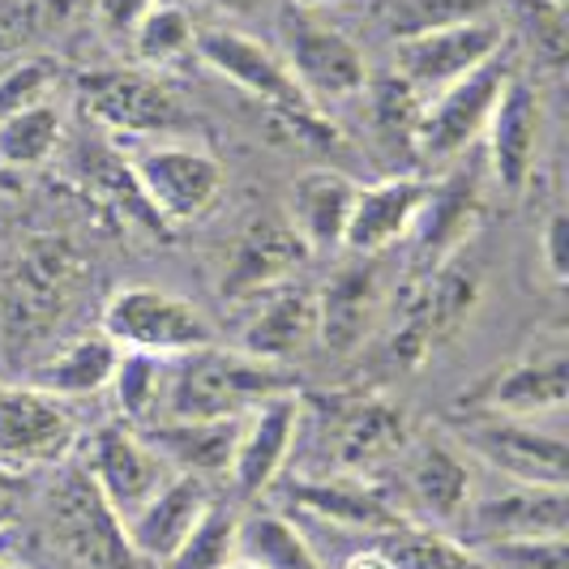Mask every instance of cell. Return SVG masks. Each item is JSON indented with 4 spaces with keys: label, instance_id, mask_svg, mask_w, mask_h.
Returning <instances> with one entry per match:
<instances>
[{
    "label": "cell",
    "instance_id": "46",
    "mask_svg": "<svg viewBox=\"0 0 569 569\" xmlns=\"http://www.w3.org/2000/svg\"><path fill=\"white\" fill-rule=\"evenodd\" d=\"M228 569H261V566H253V561H244V557H236Z\"/></svg>",
    "mask_w": 569,
    "mask_h": 569
},
{
    "label": "cell",
    "instance_id": "22",
    "mask_svg": "<svg viewBox=\"0 0 569 569\" xmlns=\"http://www.w3.org/2000/svg\"><path fill=\"white\" fill-rule=\"evenodd\" d=\"M471 531L488 543L510 540H566L569 527V492L566 488L513 485L480 506H467Z\"/></svg>",
    "mask_w": 569,
    "mask_h": 569
},
{
    "label": "cell",
    "instance_id": "9",
    "mask_svg": "<svg viewBox=\"0 0 569 569\" xmlns=\"http://www.w3.org/2000/svg\"><path fill=\"white\" fill-rule=\"evenodd\" d=\"M497 52H501V27L488 18L411 30V34H399V43H395L399 78L416 86L420 94L446 90L450 82L467 78L471 69L497 60Z\"/></svg>",
    "mask_w": 569,
    "mask_h": 569
},
{
    "label": "cell",
    "instance_id": "8",
    "mask_svg": "<svg viewBox=\"0 0 569 569\" xmlns=\"http://www.w3.org/2000/svg\"><path fill=\"white\" fill-rule=\"evenodd\" d=\"M480 305V279L455 261L416 274L411 291L402 296V321L395 335V351L402 360L420 365L432 347L455 342V335L471 321Z\"/></svg>",
    "mask_w": 569,
    "mask_h": 569
},
{
    "label": "cell",
    "instance_id": "29",
    "mask_svg": "<svg viewBox=\"0 0 569 569\" xmlns=\"http://www.w3.org/2000/svg\"><path fill=\"white\" fill-rule=\"evenodd\" d=\"M369 112L372 129H377V142L395 154H411L416 159V129H420V112H425V99L411 82H402L399 73H386V78H369Z\"/></svg>",
    "mask_w": 569,
    "mask_h": 569
},
{
    "label": "cell",
    "instance_id": "40",
    "mask_svg": "<svg viewBox=\"0 0 569 569\" xmlns=\"http://www.w3.org/2000/svg\"><path fill=\"white\" fill-rule=\"evenodd\" d=\"M492 557L506 569H566V540L492 543Z\"/></svg>",
    "mask_w": 569,
    "mask_h": 569
},
{
    "label": "cell",
    "instance_id": "42",
    "mask_svg": "<svg viewBox=\"0 0 569 569\" xmlns=\"http://www.w3.org/2000/svg\"><path fill=\"white\" fill-rule=\"evenodd\" d=\"M154 4H159V0H99L94 9H99V27L108 30L112 39H124Z\"/></svg>",
    "mask_w": 569,
    "mask_h": 569
},
{
    "label": "cell",
    "instance_id": "4",
    "mask_svg": "<svg viewBox=\"0 0 569 569\" xmlns=\"http://www.w3.org/2000/svg\"><path fill=\"white\" fill-rule=\"evenodd\" d=\"M99 330L120 351H146V356H184L193 347L214 342V326L180 296L159 287H124L103 305Z\"/></svg>",
    "mask_w": 569,
    "mask_h": 569
},
{
    "label": "cell",
    "instance_id": "7",
    "mask_svg": "<svg viewBox=\"0 0 569 569\" xmlns=\"http://www.w3.org/2000/svg\"><path fill=\"white\" fill-rule=\"evenodd\" d=\"M78 99L94 124L124 138H159L184 124L180 99L146 69H94L78 82Z\"/></svg>",
    "mask_w": 569,
    "mask_h": 569
},
{
    "label": "cell",
    "instance_id": "44",
    "mask_svg": "<svg viewBox=\"0 0 569 569\" xmlns=\"http://www.w3.org/2000/svg\"><path fill=\"white\" fill-rule=\"evenodd\" d=\"M342 569H395V561H390V552H386L381 543H372V548L351 552V557L342 561Z\"/></svg>",
    "mask_w": 569,
    "mask_h": 569
},
{
    "label": "cell",
    "instance_id": "37",
    "mask_svg": "<svg viewBox=\"0 0 569 569\" xmlns=\"http://www.w3.org/2000/svg\"><path fill=\"white\" fill-rule=\"evenodd\" d=\"M198 39V27L189 18V9L180 4H154L138 27L129 30V43H133V60L138 64H168V60L184 57Z\"/></svg>",
    "mask_w": 569,
    "mask_h": 569
},
{
    "label": "cell",
    "instance_id": "34",
    "mask_svg": "<svg viewBox=\"0 0 569 569\" xmlns=\"http://www.w3.org/2000/svg\"><path fill=\"white\" fill-rule=\"evenodd\" d=\"M73 266H64L60 253H34L18 266L13 274V313L22 321H34V317H52L60 313L64 296H69V283H73Z\"/></svg>",
    "mask_w": 569,
    "mask_h": 569
},
{
    "label": "cell",
    "instance_id": "19",
    "mask_svg": "<svg viewBox=\"0 0 569 569\" xmlns=\"http://www.w3.org/2000/svg\"><path fill=\"white\" fill-rule=\"evenodd\" d=\"M428 189L432 184L420 176H390V180H377L369 189H356L351 219L342 231V249L360 257L395 249L416 228V219H420L428 201Z\"/></svg>",
    "mask_w": 569,
    "mask_h": 569
},
{
    "label": "cell",
    "instance_id": "3",
    "mask_svg": "<svg viewBox=\"0 0 569 569\" xmlns=\"http://www.w3.org/2000/svg\"><path fill=\"white\" fill-rule=\"evenodd\" d=\"M48 527H52L57 548L78 569H150L133 552V543L124 536V522L99 497V488L90 485V476L82 467L64 471L60 485L52 488Z\"/></svg>",
    "mask_w": 569,
    "mask_h": 569
},
{
    "label": "cell",
    "instance_id": "48",
    "mask_svg": "<svg viewBox=\"0 0 569 569\" xmlns=\"http://www.w3.org/2000/svg\"><path fill=\"white\" fill-rule=\"evenodd\" d=\"M223 4H236V9H249L253 0H223Z\"/></svg>",
    "mask_w": 569,
    "mask_h": 569
},
{
    "label": "cell",
    "instance_id": "39",
    "mask_svg": "<svg viewBox=\"0 0 569 569\" xmlns=\"http://www.w3.org/2000/svg\"><path fill=\"white\" fill-rule=\"evenodd\" d=\"M485 0H395V27L399 34L425 27H446V22H467L480 18Z\"/></svg>",
    "mask_w": 569,
    "mask_h": 569
},
{
    "label": "cell",
    "instance_id": "38",
    "mask_svg": "<svg viewBox=\"0 0 569 569\" xmlns=\"http://www.w3.org/2000/svg\"><path fill=\"white\" fill-rule=\"evenodd\" d=\"M57 90V64L43 57L18 60L0 73V120L4 116H18L34 108V103H48V94Z\"/></svg>",
    "mask_w": 569,
    "mask_h": 569
},
{
    "label": "cell",
    "instance_id": "30",
    "mask_svg": "<svg viewBox=\"0 0 569 569\" xmlns=\"http://www.w3.org/2000/svg\"><path fill=\"white\" fill-rule=\"evenodd\" d=\"M240 557L261 569H326L309 540L283 513H253L240 522Z\"/></svg>",
    "mask_w": 569,
    "mask_h": 569
},
{
    "label": "cell",
    "instance_id": "16",
    "mask_svg": "<svg viewBox=\"0 0 569 569\" xmlns=\"http://www.w3.org/2000/svg\"><path fill=\"white\" fill-rule=\"evenodd\" d=\"M287 497L313 518H326L335 527H351V531H372V536H390L411 527L399 501L386 488L369 480V476H305L291 480Z\"/></svg>",
    "mask_w": 569,
    "mask_h": 569
},
{
    "label": "cell",
    "instance_id": "14",
    "mask_svg": "<svg viewBox=\"0 0 569 569\" xmlns=\"http://www.w3.org/2000/svg\"><path fill=\"white\" fill-rule=\"evenodd\" d=\"M411 428L402 407L381 395H356L330 411V455L342 476H369L377 462L399 455Z\"/></svg>",
    "mask_w": 569,
    "mask_h": 569
},
{
    "label": "cell",
    "instance_id": "28",
    "mask_svg": "<svg viewBox=\"0 0 569 569\" xmlns=\"http://www.w3.org/2000/svg\"><path fill=\"white\" fill-rule=\"evenodd\" d=\"M120 365V347H116L103 330L82 335L78 342H69L57 360H48L39 369V390L52 399H86L112 386V372Z\"/></svg>",
    "mask_w": 569,
    "mask_h": 569
},
{
    "label": "cell",
    "instance_id": "35",
    "mask_svg": "<svg viewBox=\"0 0 569 569\" xmlns=\"http://www.w3.org/2000/svg\"><path fill=\"white\" fill-rule=\"evenodd\" d=\"M236 557H240V518L228 506H210L163 569H228Z\"/></svg>",
    "mask_w": 569,
    "mask_h": 569
},
{
    "label": "cell",
    "instance_id": "45",
    "mask_svg": "<svg viewBox=\"0 0 569 569\" xmlns=\"http://www.w3.org/2000/svg\"><path fill=\"white\" fill-rule=\"evenodd\" d=\"M0 569H27V566H22V561H13V557H4V552H0Z\"/></svg>",
    "mask_w": 569,
    "mask_h": 569
},
{
    "label": "cell",
    "instance_id": "24",
    "mask_svg": "<svg viewBox=\"0 0 569 569\" xmlns=\"http://www.w3.org/2000/svg\"><path fill=\"white\" fill-rule=\"evenodd\" d=\"M480 399L492 416H506V420H531V416L561 411L569 399L566 351H540V356H527L510 369H501L480 390Z\"/></svg>",
    "mask_w": 569,
    "mask_h": 569
},
{
    "label": "cell",
    "instance_id": "11",
    "mask_svg": "<svg viewBox=\"0 0 569 569\" xmlns=\"http://www.w3.org/2000/svg\"><path fill=\"white\" fill-rule=\"evenodd\" d=\"M78 446V420L39 386H0V462L13 471L57 467Z\"/></svg>",
    "mask_w": 569,
    "mask_h": 569
},
{
    "label": "cell",
    "instance_id": "31",
    "mask_svg": "<svg viewBox=\"0 0 569 569\" xmlns=\"http://www.w3.org/2000/svg\"><path fill=\"white\" fill-rule=\"evenodd\" d=\"M163 386H168V360L163 356L120 351V365L112 372V390L124 425H154L163 416Z\"/></svg>",
    "mask_w": 569,
    "mask_h": 569
},
{
    "label": "cell",
    "instance_id": "41",
    "mask_svg": "<svg viewBox=\"0 0 569 569\" xmlns=\"http://www.w3.org/2000/svg\"><path fill=\"white\" fill-rule=\"evenodd\" d=\"M540 257H543L548 279H552L557 287H566L569 283V219H566V210H552V214H548L543 236H540Z\"/></svg>",
    "mask_w": 569,
    "mask_h": 569
},
{
    "label": "cell",
    "instance_id": "17",
    "mask_svg": "<svg viewBox=\"0 0 569 569\" xmlns=\"http://www.w3.org/2000/svg\"><path fill=\"white\" fill-rule=\"evenodd\" d=\"M305 240L291 228L287 214H257L249 228L240 231V244L223 274V296L228 300H253L270 287L287 283L305 266Z\"/></svg>",
    "mask_w": 569,
    "mask_h": 569
},
{
    "label": "cell",
    "instance_id": "25",
    "mask_svg": "<svg viewBox=\"0 0 569 569\" xmlns=\"http://www.w3.org/2000/svg\"><path fill=\"white\" fill-rule=\"evenodd\" d=\"M240 420H154L146 441L163 455L171 471L180 476H228L231 458H236V441H240Z\"/></svg>",
    "mask_w": 569,
    "mask_h": 569
},
{
    "label": "cell",
    "instance_id": "10",
    "mask_svg": "<svg viewBox=\"0 0 569 569\" xmlns=\"http://www.w3.org/2000/svg\"><path fill=\"white\" fill-rule=\"evenodd\" d=\"M82 471L90 476V485L99 488V497L116 510L120 522H129L176 476L163 462V455L133 425L99 428L90 437V455H86Z\"/></svg>",
    "mask_w": 569,
    "mask_h": 569
},
{
    "label": "cell",
    "instance_id": "47",
    "mask_svg": "<svg viewBox=\"0 0 569 569\" xmlns=\"http://www.w3.org/2000/svg\"><path fill=\"white\" fill-rule=\"evenodd\" d=\"M296 4H305V9H321V4H335V0H296Z\"/></svg>",
    "mask_w": 569,
    "mask_h": 569
},
{
    "label": "cell",
    "instance_id": "20",
    "mask_svg": "<svg viewBox=\"0 0 569 569\" xmlns=\"http://www.w3.org/2000/svg\"><path fill=\"white\" fill-rule=\"evenodd\" d=\"M253 300V313L240 326V351H249L257 360H270V365H283V360L313 347L317 330H321V313H317V296L309 287L279 283Z\"/></svg>",
    "mask_w": 569,
    "mask_h": 569
},
{
    "label": "cell",
    "instance_id": "21",
    "mask_svg": "<svg viewBox=\"0 0 569 569\" xmlns=\"http://www.w3.org/2000/svg\"><path fill=\"white\" fill-rule=\"evenodd\" d=\"M210 488L198 476H171L142 510L124 522V536L133 543V552L142 557L150 569H163L168 557L189 540V531L201 522V513L210 510Z\"/></svg>",
    "mask_w": 569,
    "mask_h": 569
},
{
    "label": "cell",
    "instance_id": "23",
    "mask_svg": "<svg viewBox=\"0 0 569 569\" xmlns=\"http://www.w3.org/2000/svg\"><path fill=\"white\" fill-rule=\"evenodd\" d=\"M480 223V189L467 171H455L450 180L432 184L428 201L416 219V274H428L437 266H446L455 249L476 231Z\"/></svg>",
    "mask_w": 569,
    "mask_h": 569
},
{
    "label": "cell",
    "instance_id": "15",
    "mask_svg": "<svg viewBox=\"0 0 569 569\" xmlns=\"http://www.w3.org/2000/svg\"><path fill=\"white\" fill-rule=\"evenodd\" d=\"M300 416H305L300 395H279L240 420V441H236V458L228 471L240 497H261L279 480L296 446V432H300Z\"/></svg>",
    "mask_w": 569,
    "mask_h": 569
},
{
    "label": "cell",
    "instance_id": "18",
    "mask_svg": "<svg viewBox=\"0 0 569 569\" xmlns=\"http://www.w3.org/2000/svg\"><path fill=\"white\" fill-rule=\"evenodd\" d=\"M540 94L527 78H513L506 82L497 108H492V120L485 129L488 142V163H492V176L506 193H522L531 184V171H536V150H540Z\"/></svg>",
    "mask_w": 569,
    "mask_h": 569
},
{
    "label": "cell",
    "instance_id": "12",
    "mask_svg": "<svg viewBox=\"0 0 569 569\" xmlns=\"http://www.w3.org/2000/svg\"><path fill=\"white\" fill-rule=\"evenodd\" d=\"M462 450L476 455L492 471L510 476L513 485L566 488L569 480L566 441L527 420H506V416L471 420L462 428Z\"/></svg>",
    "mask_w": 569,
    "mask_h": 569
},
{
    "label": "cell",
    "instance_id": "6",
    "mask_svg": "<svg viewBox=\"0 0 569 569\" xmlns=\"http://www.w3.org/2000/svg\"><path fill=\"white\" fill-rule=\"evenodd\" d=\"M506 82H510V69L501 60H488L480 69H471L467 78L437 90L432 103H425V112H420L416 159L446 163V159H458L467 146L480 142Z\"/></svg>",
    "mask_w": 569,
    "mask_h": 569
},
{
    "label": "cell",
    "instance_id": "27",
    "mask_svg": "<svg viewBox=\"0 0 569 569\" xmlns=\"http://www.w3.org/2000/svg\"><path fill=\"white\" fill-rule=\"evenodd\" d=\"M407 485H411V497L416 506L432 518V522H455L467 513L471 506V467L458 446L432 437L425 441L416 455H411V467H407Z\"/></svg>",
    "mask_w": 569,
    "mask_h": 569
},
{
    "label": "cell",
    "instance_id": "36",
    "mask_svg": "<svg viewBox=\"0 0 569 569\" xmlns=\"http://www.w3.org/2000/svg\"><path fill=\"white\" fill-rule=\"evenodd\" d=\"M395 569H492L480 557L471 552L467 543L450 540L441 531H425V527H402V531H390L386 543Z\"/></svg>",
    "mask_w": 569,
    "mask_h": 569
},
{
    "label": "cell",
    "instance_id": "33",
    "mask_svg": "<svg viewBox=\"0 0 569 569\" xmlns=\"http://www.w3.org/2000/svg\"><path fill=\"white\" fill-rule=\"evenodd\" d=\"M60 133V112L52 103H34L27 112L0 120V168H39L52 159Z\"/></svg>",
    "mask_w": 569,
    "mask_h": 569
},
{
    "label": "cell",
    "instance_id": "1",
    "mask_svg": "<svg viewBox=\"0 0 569 569\" xmlns=\"http://www.w3.org/2000/svg\"><path fill=\"white\" fill-rule=\"evenodd\" d=\"M279 395H296V377L283 365L206 342L168 360L159 420H236Z\"/></svg>",
    "mask_w": 569,
    "mask_h": 569
},
{
    "label": "cell",
    "instance_id": "26",
    "mask_svg": "<svg viewBox=\"0 0 569 569\" xmlns=\"http://www.w3.org/2000/svg\"><path fill=\"white\" fill-rule=\"evenodd\" d=\"M351 201H356V184L342 171H309L296 180L291 189V228L300 231L309 253H330L342 249V231L351 219Z\"/></svg>",
    "mask_w": 569,
    "mask_h": 569
},
{
    "label": "cell",
    "instance_id": "2",
    "mask_svg": "<svg viewBox=\"0 0 569 569\" xmlns=\"http://www.w3.org/2000/svg\"><path fill=\"white\" fill-rule=\"evenodd\" d=\"M193 52H198L214 73H223L228 82H236L240 90H249L266 108H274L287 124L313 133L317 142H330V138H335V129H326L321 108L296 86L287 60L279 57L274 48H266L261 39H249V34L228 30V27H210V30H198Z\"/></svg>",
    "mask_w": 569,
    "mask_h": 569
},
{
    "label": "cell",
    "instance_id": "32",
    "mask_svg": "<svg viewBox=\"0 0 569 569\" xmlns=\"http://www.w3.org/2000/svg\"><path fill=\"white\" fill-rule=\"evenodd\" d=\"M372 305H377V287H372V274L365 270H347L339 274L330 291L317 300V313H321V330L317 335H326L330 347H351V342H360V335L369 330V317H372Z\"/></svg>",
    "mask_w": 569,
    "mask_h": 569
},
{
    "label": "cell",
    "instance_id": "5",
    "mask_svg": "<svg viewBox=\"0 0 569 569\" xmlns=\"http://www.w3.org/2000/svg\"><path fill=\"white\" fill-rule=\"evenodd\" d=\"M124 163L133 171L146 206L159 214V223L201 219L223 193V163L201 146L146 142Z\"/></svg>",
    "mask_w": 569,
    "mask_h": 569
},
{
    "label": "cell",
    "instance_id": "13",
    "mask_svg": "<svg viewBox=\"0 0 569 569\" xmlns=\"http://www.w3.org/2000/svg\"><path fill=\"white\" fill-rule=\"evenodd\" d=\"M287 69L296 86L313 99L317 108L326 99H351L369 86V60L365 48L335 27H291L287 30Z\"/></svg>",
    "mask_w": 569,
    "mask_h": 569
},
{
    "label": "cell",
    "instance_id": "43",
    "mask_svg": "<svg viewBox=\"0 0 569 569\" xmlns=\"http://www.w3.org/2000/svg\"><path fill=\"white\" fill-rule=\"evenodd\" d=\"M22 497H27V480H22V471H13V467H4V462H0V531L18 518Z\"/></svg>",
    "mask_w": 569,
    "mask_h": 569
}]
</instances>
